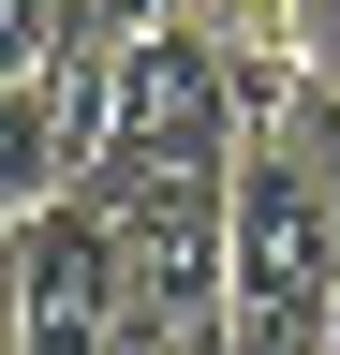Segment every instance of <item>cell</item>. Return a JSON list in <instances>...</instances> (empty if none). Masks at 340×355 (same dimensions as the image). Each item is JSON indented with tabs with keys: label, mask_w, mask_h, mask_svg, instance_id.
Instances as JSON below:
<instances>
[{
	"label": "cell",
	"mask_w": 340,
	"mask_h": 355,
	"mask_svg": "<svg viewBox=\"0 0 340 355\" xmlns=\"http://www.w3.org/2000/svg\"><path fill=\"white\" fill-rule=\"evenodd\" d=\"M222 311L251 355L325 340L340 311V89H311L296 119H267L237 148V222H222Z\"/></svg>",
	"instance_id": "obj_1"
},
{
	"label": "cell",
	"mask_w": 340,
	"mask_h": 355,
	"mask_svg": "<svg viewBox=\"0 0 340 355\" xmlns=\"http://www.w3.org/2000/svg\"><path fill=\"white\" fill-rule=\"evenodd\" d=\"M89 207L118 222V311H222V222H237V163H148L104 148Z\"/></svg>",
	"instance_id": "obj_2"
},
{
	"label": "cell",
	"mask_w": 340,
	"mask_h": 355,
	"mask_svg": "<svg viewBox=\"0 0 340 355\" xmlns=\"http://www.w3.org/2000/svg\"><path fill=\"white\" fill-rule=\"evenodd\" d=\"M104 104H118V148H148V163H237V148H251L237 74H222V44H207V15L118 30V44H104Z\"/></svg>",
	"instance_id": "obj_3"
},
{
	"label": "cell",
	"mask_w": 340,
	"mask_h": 355,
	"mask_svg": "<svg viewBox=\"0 0 340 355\" xmlns=\"http://www.w3.org/2000/svg\"><path fill=\"white\" fill-rule=\"evenodd\" d=\"M0 266H15V296H30V311H118V222H104L89 193H45V207H15Z\"/></svg>",
	"instance_id": "obj_4"
},
{
	"label": "cell",
	"mask_w": 340,
	"mask_h": 355,
	"mask_svg": "<svg viewBox=\"0 0 340 355\" xmlns=\"http://www.w3.org/2000/svg\"><path fill=\"white\" fill-rule=\"evenodd\" d=\"M118 355H251V340H237V311H178V326L163 311H118Z\"/></svg>",
	"instance_id": "obj_5"
},
{
	"label": "cell",
	"mask_w": 340,
	"mask_h": 355,
	"mask_svg": "<svg viewBox=\"0 0 340 355\" xmlns=\"http://www.w3.org/2000/svg\"><path fill=\"white\" fill-rule=\"evenodd\" d=\"M60 44H74V15H60V0H0V89H15V74H45Z\"/></svg>",
	"instance_id": "obj_6"
},
{
	"label": "cell",
	"mask_w": 340,
	"mask_h": 355,
	"mask_svg": "<svg viewBox=\"0 0 340 355\" xmlns=\"http://www.w3.org/2000/svg\"><path fill=\"white\" fill-rule=\"evenodd\" d=\"M30 340V296H15V266H0V355H15Z\"/></svg>",
	"instance_id": "obj_7"
},
{
	"label": "cell",
	"mask_w": 340,
	"mask_h": 355,
	"mask_svg": "<svg viewBox=\"0 0 340 355\" xmlns=\"http://www.w3.org/2000/svg\"><path fill=\"white\" fill-rule=\"evenodd\" d=\"M0 237H15V193H0Z\"/></svg>",
	"instance_id": "obj_8"
},
{
	"label": "cell",
	"mask_w": 340,
	"mask_h": 355,
	"mask_svg": "<svg viewBox=\"0 0 340 355\" xmlns=\"http://www.w3.org/2000/svg\"><path fill=\"white\" fill-rule=\"evenodd\" d=\"M325 355H340V311H325Z\"/></svg>",
	"instance_id": "obj_9"
},
{
	"label": "cell",
	"mask_w": 340,
	"mask_h": 355,
	"mask_svg": "<svg viewBox=\"0 0 340 355\" xmlns=\"http://www.w3.org/2000/svg\"><path fill=\"white\" fill-rule=\"evenodd\" d=\"M296 355H325V340H296Z\"/></svg>",
	"instance_id": "obj_10"
}]
</instances>
